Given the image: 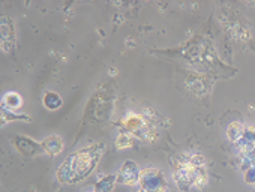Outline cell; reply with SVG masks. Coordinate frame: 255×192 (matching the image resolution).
Masks as SVG:
<instances>
[{
  "instance_id": "14",
  "label": "cell",
  "mask_w": 255,
  "mask_h": 192,
  "mask_svg": "<svg viewBox=\"0 0 255 192\" xmlns=\"http://www.w3.org/2000/svg\"><path fill=\"white\" fill-rule=\"evenodd\" d=\"M0 104H2V108L17 113L23 107L24 101H23V96L18 92H6V93H3L2 102Z\"/></svg>"
},
{
  "instance_id": "3",
  "label": "cell",
  "mask_w": 255,
  "mask_h": 192,
  "mask_svg": "<svg viewBox=\"0 0 255 192\" xmlns=\"http://www.w3.org/2000/svg\"><path fill=\"white\" fill-rule=\"evenodd\" d=\"M171 174L180 191L204 189L209 183L207 159L200 152L179 153L170 159Z\"/></svg>"
},
{
  "instance_id": "18",
  "label": "cell",
  "mask_w": 255,
  "mask_h": 192,
  "mask_svg": "<svg viewBox=\"0 0 255 192\" xmlns=\"http://www.w3.org/2000/svg\"><path fill=\"white\" fill-rule=\"evenodd\" d=\"M245 125L242 123V122H239V120H236V122H231L228 126H227V138L231 141V143H237L239 140H240V137L243 135V132H245Z\"/></svg>"
},
{
  "instance_id": "16",
  "label": "cell",
  "mask_w": 255,
  "mask_h": 192,
  "mask_svg": "<svg viewBox=\"0 0 255 192\" xmlns=\"http://www.w3.org/2000/svg\"><path fill=\"white\" fill-rule=\"evenodd\" d=\"M42 104L47 110L50 111H56L59 110L62 105H63V99H62V96L54 92V90H47L44 93V98H42Z\"/></svg>"
},
{
  "instance_id": "19",
  "label": "cell",
  "mask_w": 255,
  "mask_h": 192,
  "mask_svg": "<svg viewBox=\"0 0 255 192\" xmlns=\"http://www.w3.org/2000/svg\"><path fill=\"white\" fill-rule=\"evenodd\" d=\"M135 140L137 138L134 135H131V134H128V132H119L114 144H116V149H119V150H122V149H129V147L134 146Z\"/></svg>"
},
{
  "instance_id": "21",
  "label": "cell",
  "mask_w": 255,
  "mask_h": 192,
  "mask_svg": "<svg viewBox=\"0 0 255 192\" xmlns=\"http://www.w3.org/2000/svg\"><path fill=\"white\" fill-rule=\"evenodd\" d=\"M243 180L248 185H255V167H249L243 171Z\"/></svg>"
},
{
  "instance_id": "12",
  "label": "cell",
  "mask_w": 255,
  "mask_h": 192,
  "mask_svg": "<svg viewBox=\"0 0 255 192\" xmlns=\"http://www.w3.org/2000/svg\"><path fill=\"white\" fill-rule=\"evenodd\" d=\"M237 152L239 155H248L251 152L255 150V126H246L243 135L240 137V140L236 143Z\"/></svg>"
},
{
  "instance_id": "17",
  "label": "cell",
  "mask_w": 255,
  "mask_h": 192,
  "mask_svg": "<svg viewBox=\"0 0 255 192\" xmlns=\"http://www.w3.org/2000/svg\"><path fill=\"white\" fill-rule=\"evenodd\" d=\"M0 119H2V128L11 122H32L30 116L27 114H21V113H15V111H9L2 108L0 110Z\"/></svg>"
},
{
  "instance_id": "23",
  "label": "cell",
  "mask_w": 255,
  "mask_h": 192,
  "mask_svg": "<svg viewBox=\"0 0 255 192\" xmlns=\"http://www.w3.org/2000/svg\"><path fill=\"white\" fill-rule=\"evenodd\" d=\"M254 5H255V3H254Z\"/></svg>"
},
{
  "instance_id": "8",
  "label": "cell",
  "mask_w": 255,
  "mask_h": 192,
  "mask_svg": "<svg viewBox=\"0 0 255 192\" xmlns=\"http://www.w3.org/2000/svg\"><path fill=\"white\" fill-rule=\"evenodd\" d=\"M213 77L201 74V72H194L191 71L188 77L185 78V87L195 95L197 98H206L210 95L212 87H213Z\"/></svg>"
},
{
  "instance_id": "2",
  "label": "cell",
  "mask_w": 255,
  "mask_h": 192,
  "mask_svg": "<svg viewBox=\"0 0 255 192\" xmlns=\"http://www.w3.org/2000/svg\"><path fill=\"white\" fill-rule=\"evenodd\" d=\"M105 153L102 141L93 143L69 153L56 171V177L62 185H77L89 179L99 165Z\"/></svg>"
},
{
  "instance_id": "7",
  "label": "cell",
  "mask_w": 255,
  "mask_h": 192,
  "mask_svg": "<svg viewBox=\"0 0 255 192\" xmlns=\"http://www.w3.org/2000/svg\"><path fill=\"white\" fill-rule=\"evenodd\" d=\"M138 188L146 192H167L168 182L162 170L156 167H147L141 170Z\"/></svg>"
},
{
  "instance_id": "13",
  "label": "cell",
  "mask_w": 255,
  "mask_h": 192,
  "mask_svg": "<svg viewBox=\"0 0 255 192\" xmlns=\"http://www.w3.org/2000/svg\"><path fill=\"white\" fill-rule=\"evenodd\" d=\"M41 144H42L44 153L48 156H53V158L59 156L65 149V141L59 135H48L41 141Z\"/></svg>"
},
{
  "instance_id": "24",
  "label": "cell",
  "mask_w": 255,
  "mask_h": 192,
  "mask_svg": "<svg viewBox=\"0 0 255 192\" xmlns=\"http://www.w3.org/2000/svg\"><path fill=\"white\" fill-rule=\"evenodd\" d=\"M254 186H255V185H254Z\"/></svg>"
},
{
  "instance_id": "6",
  "label": "cell",
  "mask_w": 255,
  "mask_h": 192,
  "mask_svg": "<svg viewBox=\"0 0 255 192\" xmlns=\"http://www.w3.org/2000/svg\"><path fill=\"white\" fill-rule=\"evenodd\" d=\"M221 21H222L224 29L230 38H233L239 42H246L252 38L249 26L245 23V20L242 17L236 15L233 11H227L221 17Z\"/></svg>"
},
{
  "instance_id": "4",
  "label": "cell",
  "mask_w": 255,
  "mask_h": 192,
  "mask_svg": "<svg viewBox=\"0 0 255 192\" xmlns=\"http://www.w3.org/2000/svg\"><path fill=\"white\" fill-rule=\"evenodd\" d=\"M159 116L153 110H144L143 113H128L116 125L119 132H128L137 140L152 144L159 138Z\"/></svg>"
},
{
  "instance_id": "9",
  "label": "cell",
  "mask_w": 255,
  "mask_h": 192,
  "mask_svg": "<svg viewBox=\"0 0 255 192\" xmlns=\"http://www.w3.org/2000/svg\"><path fill=\"white\" fill-rule=\"evenodd\" d=\"M140 176H141V168L138 167V164L131 159H128L120 165L119 171L116 173L117 185L135 186L140 182Z\"/></svg>"
},
{
  "instance_id": "1",
  "label": "cell",
  "mask_w": 255,
  "mask_h": 192,
  "mask_svg": "<svg viewBox=\"0 0 255 192\" xmlns=\"http://www.w3.org/2000/svg\"><path fill=\"white\" fill-rule=\"evenodd\" d=\"M155 54H165L171 57H177L183 62H186L194 72H201L206 75H210L213 78H230L236 74V68H231L225 65L210 38L209 33H197L189 41H186L183 45L171 50H153Z\"/></svg>"
},
{
  "instance_id": "22",
  "label": "cell",
  "mask_w": 255,
  "mask_h": 192,
  "mask_svg": "<svg viewBox=\"0 0 255 192\" xmlns=\"http://www.w3.org/2000/svg\"><path fill=\"white\" fill-rule=\"evenodd\" d=\"M137 192H146V191H143V189H140V188H138V191H137Z\"/></svg>"
},
{
  "instance_id": "11",
  "label": "cell",
  "mask_w": 255,
  "mask_h": 192,
  "mask_svg": "<svg viewBox=\"0 0 255 192\" xmlns=\"http://www.w3.org/2000/svg\"><path fill=\"white\" fill-rule=\"evenodd\" d=\"M0 36H2V41H0L2 51L9 53L17 42V29L14 20L8 15H2L0 18Z\"/></svg>"
},
{
  "instance_id": "5",
  "label": "cell",
  "mask_w": 255,
  "mask_h": 192,
  "mask_svg": "<svg viewBox=\"0 0 255 192\" xmlns=\"http://www.w3.org/2000/svg\"><path fill=\"white\" fill-rule=\"evenodd\" d=\"M114 104V95L108 89H98L86 104L84 122H104L110 117Z\"/></svg>"
},
{
  "instance_id": "15",
  "label": "cell",
  "mask_w": 255,
  "mask_h": 192,
  "mask_svg": "<svg viewBox=\"0 0 255 192\" xmlns=\"http://www.w3.org/2000/svg\"><path fill=\"white\" fill-rule=\"evenodd\" d=\"M116 185H117L116 174H105L95 182L93 192H113Z\"/></svg>"
},
{
  "instance_id": "10",
  "label": "cell",
  "mask_w": 255,
  "mask_h": 192,
  "mask_svg": "<svg viewBox=\"0 0 255 192\" xmlns=\"http://www.w3.org/2000/svg\"><path fill=\"white\" fill-rule=\"evenodd\" d=\"M12 146L17 149V152L24 156V158H35V156H39L44 153V149H42V144L36 140H33L32 137H27V135H15L12 137Z\"/></svg>"
},
{
  "instance_id": "20",
  "label": "cell",
  "mask_w": 255,
  "mask_h": 192,
  "mask_svg": "<svg viewBox=\"0 0 255 192\" xmlns=\"http://www.w3.org/2000/svg\"><path fill=\"white\" fill-rule=\"evenodd\" d=\"M239 161H240L242 171H245L249 167H255V150L248 155H239Z\"/></svg>"
}]
</instances>
